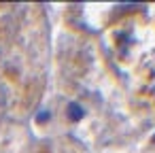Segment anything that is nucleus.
I'll return each mask as SVG.
<instances>
[{
  "mask_svg": "<svg viewBox=\"0 0 155 153\" xmlns=\"http://www.w3.org/2000/svg\"><path fill=\"white\" fill-rule=\"evenodd\" d=\"M108 45L117 66L138 83L147 77V87L155 81V24L138 17H125L110 28Z\"/></svg>",
  "mask_w": 155,
  "mask_h": 153,
  "instance_id": "1",
  "label": "nucleus"
}]
</instances>
